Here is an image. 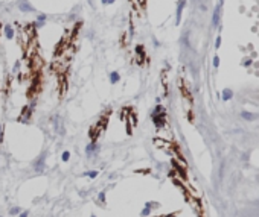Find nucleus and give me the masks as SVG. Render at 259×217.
<instances>
[{
  "label": "nucleus",
  "mask_w": 259,
  "mask_h": 217,
  "mask_svg": "<svg viewBox=\"0 0 259 217\" xmlns=\"http://www.w3.org/2000/svg\"><path fill=\"white\" fill-rule=\"evenodd\" d=\"M239 11L252 24V32L259 38V0H241Z\"/></svg>",
  "instance_id": "obj_1"
},
{
  "label": "nucleus",
  "mask_w": 259,
  "mask_h": 217,
  "mask_svg": "<svg viewBox=\"0 0 259 217\" xmlns=\"http://www.w3.org/2000/svg\"><path fill=\"white\" fill-rule=\"evenodd\" d=\"M17 8L20 9V12H25V14L35 12V8L32 6V3L29 0H17Z\"/></svg>",
  "instance_id": "obj_2"
},
{
  "label": "nucleus",
  "mask_w": 259,
  "mask_h": 217,
  "mask_svg": "<svg viewBox=\"0 0 259 217\" xmlns=\"http://www.w3.org/2000/svg\"><path fill=\"white\" fill-rule=\"evenodd\" d=\"M46 153H43L41 157H38V159H35V162H34V170L35 172H43L44 170V167H46Z\"/></svg>",
  "instance_id": "obj_3"
},
{
  "label": "nucleus",
  "mask_w": 259,
  "mask_h": 217,
  "mask_svg": "<svg viewBox=\"0 0 259 217\" xmlns=\"http://www.w3.org/2000/svg\"><path fill=\"white\" fill-rule=\"evenodd\" d=\"M99 152V146H98V143H95V141H91V143H89L85 146V153H87V157H93V155H96Z\"/></svg>",
  "instance_id": "obj_4"
},
{
  "label": "nucleus",
  "mask_w": 259,
  "mask_h": 217,
  "mask_svg": "<svg viewBox=\"0 0 259 217\" xmlns=\"http://www.w3.org/2000/svg\"><path fill=\"white\" fill-rule=\"evenodd\" d=\"M3 34H5V37H6L8 39H14V38L17 37L15 29L12 28L11 24H5V26H3Z\"/></svg>",
  "instance_id": "obj_5"
},
{
  "label": "nucleus",
  "mask_w": 259,
  "mask_h": 217,
  "mask_svg": "<svg viewBox=\"0 0 259 217\" xmlns=\"http://www.w3.org/2000/svg\"><path fill=\"white\" fill-rule=\"evenodd\" d=\"M52 123H54V128H55V132H56V134H58V135H64L66 131H64L63 122H61V118H60L58 116L54 118V122H52Z\"/></svg>",
  "instance_id": "obj_6"
},
{
  "label": "nucleus",
  "mask_w": 259,
  "mask_h": 217,
  "mask_svg": "<svg viewBox=\"0 0 259 217\" xmlns=\"http://www.w3.org/2000/svg\"><path fill=\"white\" fill-rule=\"evenodd\" d=\"M136 55H137V61L142 62V59H145V47L142 44H137L136 46Z\"/></svg>",
  "instance_id": "obj_7"
},
{
  "label": "nucleus",
  "mask_w": 259,
  "mask_h": 217,
  "mask_svg": "<svg viewBox=\"0 0 259 217\" xmlns=\"http://www.w3.org/2000/svg\"><path fill=\"white\" fill-rule=\"evenodd\" d=\"M108 79H110V82H111V85H115V84H117L121 81V74L117 72H111L108 74Z\"/></svg>",
  "instance_id": "obj_8"
},
{
  "label": "nucleus",
  "mask_w": 259,
  "mask_h": 217,
  "mask_svg": "<svg viewBox=\"0 0 259 217\" xmlns=\"http://www.w3.org/2000/svg\"><path fill=\"white\" fill-rule=\"evenodd\" d=\"M183 8H184V0H180V2H178V6H177V23H180V18H181Z\"/></svg>",
  "instance_id": "obj_9"
},
{
  "label": "nucleus",
  "mask_w": 259,
  "mask_h": 217,
  "mask_svg": "<svg viewBox=\"0 0 259 217\" xmlns=\"http://www.w3.org/2000/svg\"><path fill=\"white\" fill-rule=\"evenodd\" d=\"M151 205H152L151 202H150V203H146V205H145V208L142 210V212H140V216H142V217H146V216H150V214H151V208H152Z\"/></svg>",
  "instance_id": "obj_10"
},
{
  "label": "nucleus",
  "mask_w": 259,
  "mask_h": 217,
  "mask_svg": "<svg viewBox=\"0 0 259 217\" xmlns=\"http://www.w3.org/2000/svg\"><path fill=\"white\" fill-rule=\"evenodd\" d=\"M241 117L242 118H245V120H248V122H252L253 118H256V116H254V114H250V112H241Z\"/></svg>",
  "instance_id": "obj_11"
},
{
  "label": "nucleus",
  "mask_w": 259,
  "mask_h": 217,
  "mask_svg": "<svg viewBox=\"0 0 259 217\" xmlns=\"http://www.w3.org/2000/svg\"><path fill=\"white\" fill-rule=\"evenodd\" d=\"M159 114H163V108H162L160 105H157L156 108H154V111L151 112V117H154V116H159Z\"/></svg>",
  "instance_id": "obj_12"
},
{
  "label": "nucleus",
  "mask_w": 259,
  "mask_h": 217,
  "mask_svg": "<svg viewBox=\"0 0 259 217\" xmlns=\"http://www.w3.org/2000/svg\"><path fill=\"white\" fill-rule=\"evenodd\" d=\"M84 175H85V176H89V178H90V179H95V178H96V176H98V175H99V170H91V172H85V173H84Z\"/></svg>",
  "instance_id": "obj_13"
},
{
  "label": "nucleus",
  "mask_w": 259,
  "mask_h": 217,
  "mask_svg": "<svg viewBox=\"0 0 259 217\" xmlns=\"http://www.w3.org/2000/svg\"><path fill=\"white\" fill-rule=\"evenodd\" d=\"M61 159H63L64 162H67V161H69V159H70V152H69V150H64L63 155H61Z\"/></svg>",
  "instance_id": "obj_14"
},
{
  "label": "nucleus",
  "mask_w": 259,
  "mask_h": 217,
  "mask_svg": "<svg viewBox=\"0 0 259 217\" xmlns=\"http://www.w3.org/2000/svg\"><path fill=\"white\" fill-rule=\"evenodd\" d=\"M20 212H21V210H20V208H17V206L15 208H11V210H9V214L11 216H19Z\"/></svg>",
  "instance_id": "obj_15"
},
{
  "label": "nucleus",
  "mask_w": 259,
  "mask_h": 217,
  "mask_svg": "<svg viewBox=\"0 0 259 217\" xmlns=\"http://www.w3.org/2000/svg\"><path fill=\"white\" fill-rule=\"evenodd\" d=\"M46 20H47V15L46 14H38L37 15V20H35V21H44V23H46Z\"/></svg>",
  "instance_id": "obj_16"
},
{
  "label": "nucleus",
  "mask_w": 259,
  "mask_h": 217,
  "mask_svg": "<svg viewBox=\"0 0 259 217\" xmlns=\"http://www.w3.org/2000/svg\"><path fill=\"white\" fill-rule=\"evenodd\" d=\"M223 96H224V97H223L224 100L230 99V97H232V91H230V90H224V93H223Z\"/></svg>",
  "instance_id": "obj_17"
},
{
  "label": "nucleus",
  "mask_w": 259,
  "mask_h": 217,
  "mask_svg": "<svg viewBox=\"0 0 259 217\" xmlns=\"http://www.w3.org/2000/svg\"><path fill=\"white\" fill-rule=\"evenodd\" d=\"M115 2H116V0H101V3H102V5H113Z\"/></svg>",
  "instance_id": "obj_18"
},
{
  "label": "nucleus",
  "mask_w": 259,
  "mask_h": 217,
  "mask_svg": "<svg viewBox=\"0 0 259 217\" xmlns=\"http://www.w3.org/2000/svg\"><path fill=\"white\" fill-rule=\"evenodd\" d=\"M99 202H101V203H105V193H104V191L99 193Z\"/></svg>",
  "instance_id": "obj_19"
},
{
  "label": "nucleus",
  "mask_w": 259,
  "mask_h": 217,
  "mask_svg": "<svg viewBox=\"0 0 259 217\" xmlns=\"http://www.w3.org/2000/svg\"><path fill=\"white\" fill-rule=\"evenodd\" d=\"M3 143V125H0V144Z\"/></svg>",
  "instance_id": "obj_20"
},
{
  "label": "nucleus",
  "mask_w": 259,
  "mask_h": 217,
  "mask_svg": "<svg viewBox=\"0 0 259 217\" xmlns=\"http://www.w3.org/2000/svg\"><path fill=\"white\" fill-rule=\"evenodd\" d=\"M28 216H29V212H28V211H21L20 214H19V217H28Z\"/></svg>",
  "instance_id": "obj_21"
},
{
  "label": "nucleus",
  "mask_w": 259,
  "mask_h": 217,
  "mask_svg": "<svg viewBox=\"0 0 259 217\" xmlns=\"http://www.w3.org/2000/svg\"><path fill=\"white\" fill-rule=\"evenodd\" d=\"M90 217H96V216H95V214H91V216H90Z\"/></svg>",
  "instance_id": "obj_22"
},
{
  "label": "nucleus",
  "mask_w": 259,
  "mask_h": 217,
  "mask_svg": "<svg viewBox=\"0 0 259 217\" xmlns=\"http://www.w3.org/2000/svg\"><path fill=\"white\" fill-rule=\"evenodd\" d=\"M0 217H2V216H0Z\"/></svg>",
  "instance_id": "obj_23"
}]
</instances>
